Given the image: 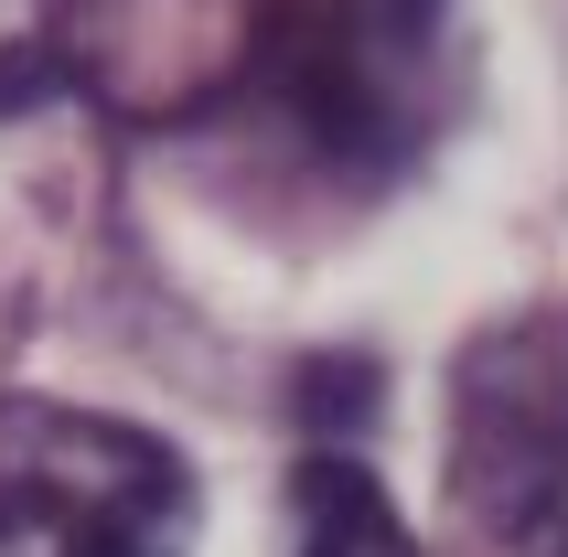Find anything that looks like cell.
I'll return each mask as SVG.
<instances>
[{"label":"cell","mask_w":568,"mask_h":557,"mask_svg":"<svg viewBox=\"0 0 568 557\" xmlns=\"http://www.w3.org/2000/svg\"><path fill=\"white\" fill-rule=\"evenodd\" d=\"M450 526L473 557H568V311H515L462 343Z\"/></svg>","instance_id":"1"},{"label":"cell","mask_w":568,"mask_h":557,"mask_svg":"<svg viewBox=\"0 0 568 557\" xmlns=\"http://www.w3.org/2000/svg\"><path fill=\"white\" fill-rule=\"evenodd\" d=\"M0 557H193V472L129 418L0 397Z\"/></svg>","instance_id":"2"},{"label":"cell","mask_w":568,"mask_h":557,"mask_svg":"<svg viewBox=\"0 0 568 557\" xmlns=\"http://www.w3.org/2000/svg\"><path fill=\"white\" fill-rule=\"evenodd\" d=\"M290 557H418V536L365 462L301 450V472H290Z\"/></svg>","instance_id":"3"}]
</instances>
